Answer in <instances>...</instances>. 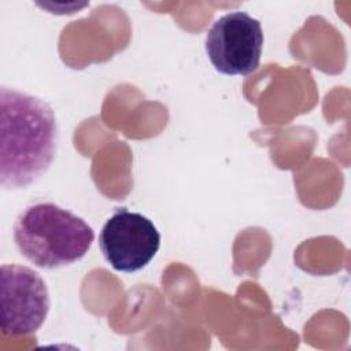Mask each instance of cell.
I'll return each instance as SVG.
<instances>
[{"mask_svg":"<svg viewBox=\"0 0 351 351\" xmlns=\"http://www.w3.org/2000/svg\"><path fill=\"white\" fill-rule=\"evenodd\" d=\"M58 123L51 106L40 97L0 88V182L5 189L25 188L51 166Z\"/></svg>","mask_w":351,"mask_h":351,"instance_id":"obj_1","label":"cell"},{"mask_svg":"<svg viewBox=\"0 0 351 351\" xmlns=\"http://www.w3.org/2000/svg\"><path fill=\"white\" fill-rule=\"evenodd\" d=\"M93 239V229L81 217L49 202L26 207L14 225L19 252L43 269H58L80 261Z\"/></svg>","mask_w":351,"mask_h":351,"instance_id":"obj_2","label":"cell"},{"mask_svg":"<svg viewBox=\"0 0 351 351\" xmlns=\"http://www.w3.org/2000/svg\"><path fill=\"white\" fill-rule=\"evenodd\" d=\"M263 32L247 12L233 11L218 18L206 34V52L214 69L226 75H248L261 62Z\"/></svg>","mask_w":351,"mask_h":351,"instance_id":"obj_3","label":"cell"},{"mask_svg":"<svg viewBox=\"0 0 351 351\" xmlns=\"http://www.w3.org/2000/svg\"><path fill=\"white\" fill-rule=\"evenodd\" d=\"M49 311V293L43 277L27 266L3 265L0 270V326L11 336L32 335Z\"/></svg>","mask_w":351,"mask_h":351,"instance_id":"obj_4","label":"cell"},{"mask_svg":"<svg viewBox=\"0 0 351 351\" xmlns=\"http://www.w3.org/2000/svg\"><path fill=\"white\" fill-rule=\"evenodd\" d=\"M99 245L114 270L133 273L154 259L160 247V234L145 215L121 207L101 228Z\"/></svg>","mask_w":351,"mask_h":351,"instance_id":"obj_5","label":"cell"}]
</instances>
